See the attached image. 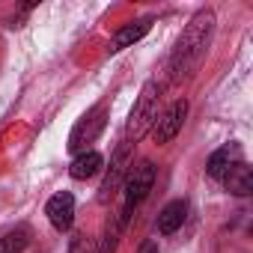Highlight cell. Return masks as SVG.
Wrapping results in <instances>:
<instances>
[{"label": "cell", "mask_w": 253, "mask_h": 253, "mask_svg": "<svg viewBox=\"0 0 253 253\" xmlns=\"http://www.w3.org/2000/svg\"><path fill=\"white\" fill-rule=\"evenodd\" d=\"M211 36H214V12L200 9L188 21V27L182 30V36L170 54V84H182L197 72V66L203 63V57L211 45Z\"/></svg>", "instance_id": "cell-1"}, {"label": "cell", "mask_w": 253, "mask_h": 253, "mask_svg": "<svg viewBox=\"0 0 253 253\" xmlns=\"http://www.w3.org/2000/svg\"><path fill=\"white\" fill-rule=\"evenodd\" d=\"M158 101H161L158 81H146L134 107H131V113H128V122H125V140H128V146L152 131V125L158 119Z\"/></svg>", "instance_id": "cell-2"}, {"label": "cell", "mask_w": 253, "mask_h": 253, "mask_svg": "<svg viewBox=\"0 0 253 253\" xmlns=\"http://www.w3.org/2000/svg\"><path fill=\"white\" fill-rule=\"evenodd\" d=\"M155 185V167L149 161H140L137 167H128V176H125V191H122V209L116 211L122 223H128V217L134 214V209L149 197Z\"/></svg>", "instance_id": "cell-3"}, {"label": "cell", "mask_w": 253, "mask_h": 253, "mask_svg": "<svg viewBox=\"0 0 253 253\" xmlns=\"http://www.w3.org/2000/svg\"><path fill=\"white\" fill-rule=\"evenodd\" d=\"M104 125H107V107H104V104L89 107V110L78 119V125L72 128V134H69V149H72L75 155L86 152V146L104 131Z\"/></svg>", "instance_id": "cell-4"}, {"label": "cell", "mask_w": 253, "mask_h": 253, "mask_svg": "<svg viewBox=\"0 0 253 253\" xmlns=\"http://www.w3.org/2000/svg\"><path fill=\"white\" fill-rule=\"evenodd\" d=\"M185 116H188V98H176L152 125V140L158 146L170 143L179 131H182V125H185Z\"/></svg>", "instance_id": "cell-5"}, {"label": "cell", "mask_w": 253, "mask_h": 253, "mask_svg": "<svg viewBox=\"0 0 253 253\" xmlns=\"http://www.w3.org/2000/svg\"><path fill=\"white\" fill-rule=\"evenodd\" d=\"M45 214H48V220H51V226H54L57 232L72 229V223H75V197H72L69 191L54 194V197L48 200V206H45Z\"/></svg>", "instance_id": "cell-6"}, {"label": "cell", "mask_w": 253, "mask_h": 253, "mask_svg": "<svg viewBox=\"0 0 253 253\" xmlns=\"http://www.w3.org/2000/svg\"><path fill=\"white\" fill-rule=\"evenodd\" d=\"M128 155H131V146H128V143H122V146L116 149V155H113V161H110V173H107V176H104V182H101L98 203H107V200L116 194V188H119L122 176H128Z\"/></svg>", "instance_id": "cell-7"}, {"label": "cell", "mask_w": 253, "mask_h": 253, "mask_svg": "<svg viewBox=\"0 0 253 253\" xmlns=\"http://www.w3.org/2000/svg\"><path fill=\"white\" fill-rule=\"evenodd\" d=\"M149 30H152V18H137V21H128L125 27H119V30L113 33V39H110V45H107V54H119V51H125V48L137 45V42H140Z\"/></svg>", "instance_id": "cell-8"}, {"label": "cell", "mask_w": 253, "mask_h": 253, "mask_svg": "<svg viewBox=\"0 0 253 253\" xmlns=\"http://www.w3.org/2000/svg\"><path fill=\"white\" fill-rule=\"evenodd\" d=\"M238 161H241V146H238V143H226V146H220V149H214V152L209 155L206 173H209L211 179L223 182V176H226Z\"/></svg>", "instance_id": "cell-9"}, {"label": "cell", "mask_w": 253, "mask_h": 253, "mask_svg": "<svg viewBox=\"0 0 253 253\" xmlns=\"http://www.w3.org/2000/svg\"><path fill=\"white\" fill-rule=\"evenodd\" d=\"M185 217H188V203H185V200H170V203L158 211L155 229H158L161 235H173L176 229H182Z\"/></svg>", "instance_id": "cell-10"}, {"label": "cell", "mask_w": 253, "mask_h": 253, "mask_svg": "<svg viewBox=\"0 0 253 253\" xmlns=\"http://www.w3.org/2000/svg\"><path fill=\"white\" fill-rule=\"evenodd\" d=\"M223 188H226L232 197H247V194H253V170H250L244 161H238V164L223 176Z\"/></svg>", "instance_id": "cell-11"}, {"label": "cell", "mask_w": 253, "mask_h": 253, "mask_svg": "<svg viewBox=\"0 0 253 253\" xmlns=\"http://www.w3.org/2000/svg\"><path fill=\"white\" fill-rule=\"evenodd\" d=\"M101 167H104V158L95 149H86V152L75 155V161L69 167V176L78 179V182H84V179H92L95 173H101Z\"/></svg>", "instance_id": "cell-12"}, {"label": "cell", "mask_w": 253, "mask_h": 253, "mask_svg": "<svg viewBox=\"0 0 253 253\" xmlns=\"http://www.w3.org/2000/svg\"><path fill=\"white\" fill-rule=\"evenodd\" d=\"M27 244H30V226L24 223L0 235V253H24Z\"/></svg>", "instance_id": "cell-13"}, {"label": "cell", "mask_w": 253, "mask_h": 253, "mask_svg": "<svg viewBox=\"0 0 253 253\" xmlns=\"http://www.w3.org/2000/svg\"><path fill=\"white\" fill-rule=\"evenodd\" d=\"M122 229H125V223L119 220V214H113V217L107 220V226H104L101 238H98V250H95V253H116L119 238H122Z\"/></svg>", "instance_id": "cell-14"}, {"label": "cell", "mask_w": 253, "mask_h": 253, "mask_svg": "<svg viewBox=\"0 0 253 253\" xmlns=\"http://www.w3.org/2000/svg\"><path fill=\"white\" fill-rule=\"evenodd\" d=\"M89 250H92V241H89L86 232H78L69 244V253H89Z\"/></svg>", "instance_id": "cell-15"}, {"label": "cell", "mask_w": 253, "mask_h": 253, "mask_svg": "<svg viewBox=\"0 0 253 253\" xmlns=\"http://www.w3.org/2000/svg\"><path fill=\"white\" fill-rule=\"evenodd\" d=\"M140 253H158V244H155V241H143Z\"/></svg>", "instance_id": "cell-16"}]
</instances>
